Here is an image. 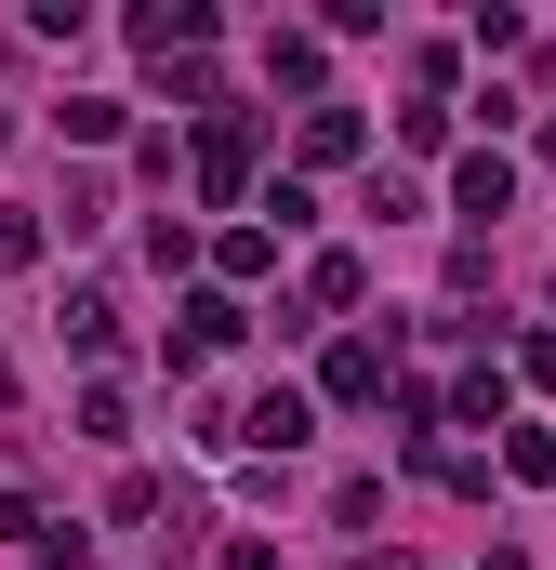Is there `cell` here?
<instances>
[{"mask_svg": "<svg viewBox=\"0 0 556 570\" xmlns=\"http://www.w3.org/2000/svg\"><path fill=\"white\" fill-rule=\"evenodd\" d=\"M239 438H266V451H305V438H318V412L278 385V399H252V412H239Z\"/></svg>", "mask_w": 556, "mask_h": 570, "instance_id": "1", "label": "cell"}, {"mask_svg": "<svg viewBox=\"0 0 556 570\" xmlns=\"http://www.w3.org/2000/svg\"><path fill=\"white\" fill-rule=\"evenodd\" d=\"M133 40H146V53H172V40H212V13H199V0H159V13H133Z\"/></svg>", "mask_w": 556, "mask_h": 570, "instance_id": "2", "label": "cell"}, {"mask_svg": "<svg viewBox=\"0 0 556 570\" xmlns=\"http://www.w3.org/2000/svg\"><path fill=\"white\" fill-rule=\"evenodd\" d=\"M450 199H464V213H477V226H490V213H504V199H517V173H504V159H464V186H450Z\"/></svg>", "mask_w": 556, "mask_h": 570, "instance_id": "3", "label": "cell"}, {"mask_svg": "<svg viewBox=\"0 0 556 570\" xmlns=\"http://www.w3.org/2000/svg\"><path fill=\"white\" fill-rule=\"evenodd\" d=\"M212 345H239V305H226V292H199V305H186V358H212Z\"/></svg>", "mask_w": 556, "mask_h": 570, "instance_id": "4", "label": "cell"}]
</instances>
